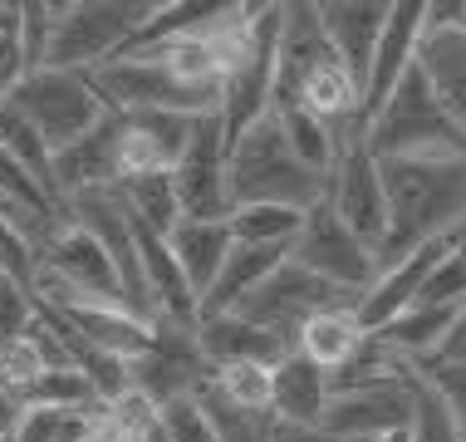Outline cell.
<instances>
[{"instance_id": "1", "label": "cell", "mask_w": 466, "mask_h": 442, "mask_svg": "<svg viewBox=\"0 0 466 442\" xmlns=\"http://www.w3.org/2000/svg\"><path fill=\"white\" fill-rule=\"evenodd\" d=\"M388 231L373 246V271L398 265L432 236L466 221V158H388L378 162Z\"/></svg>"}, {"instance_id": "2", "label": "cell", "mask_w": 466, "mask_h": 442, "mask_svg": "<svg viewBox=\"0 0 466 442\" xmlns=\"http://www.w3.org/2000/svg\"><path fill=\"white\" fill-rule=\"evenodd\" d=\"M324 182L314 168H305L289 153L275 113H266L260 123L236 138L226 148V201L236 207H295L309 211L314 201H324Z\"/></svg>"}, {"instance_id": "3", "label": "cell", "mask_w": 466, "mask_h": 442, "mask_svg": "<svg viewBox=\"0 0 466 442\" xmlns=\"http://www.w3.org/2000/svg\"><path fill=\"white\" fill-rule=\"evenodd\" d=\"M157 10V0H55L45 69L94 74L98 65L118 59V49L133 40Z\"/></svg>"}, {"instance_id": "4", "label": "cell", "mask_w": 466, "mask_h": 442, "mask_svg": "<svg viewBox=\"0 0 466 442\" xmlns=\"http://www.w3.org/2000/svg\"><path fill=\"white\" fill-rule=\"evenodd\" d=\"M363 148L373 162L388 158H466V133L437 108L418 65L398 79L388 104L363 123Z\"/></svg>"}, {"instance_id": "5", "label": "cell", "mask_w": 466, "mask_h": 442, "mask_svg": "<svg viewBox=\"0 0 466 442\" xmlns=\"http://www.w3.org/2000/svg\"><path fill=\"white\" fill-rule=\"evenodd\" d=\"M280 20H285V0L256 5V20H250L241 55H236L221 74L217 118L226 128V148H231L250 123L266 118L270 104H275V45H280Z\"/></svg>"}, {"instance_id": "6", "label": "cell", "mask_w": 466, "mask_h": 442, "mask_svg": "<svg viewBox=\"0 0 466 442\" xmlns=\"http://www.w3.org/2000/svg\"><path fill=\"white\" fill-rule=\"evenodd\" d=\"M10 108H20L25 118L35 123V133L45 138L49 158L59 148H69L74 138H84L104 118V104H98L89 74H69V69H35L5 94Z\"/></svg>"}, {"instance_id": "7", "label": "cell", "mask_w": 466, "mask_h": 442, "mask_svg": "<svg viewBox=\"0 0 466 442\" xmlns=\"http://www.w3.org/2000/svg\"><path fill=\"white\" fill-rule=\"evenodd\" d=\"M354 305H359L354 290H339L329 281H319V275H309L305 265L285 261L280 271L266 275L231 314H241L246 324H260V330L280 334L285 344H295V334L305 330V320H314L319 310H354Z\"/></svg>"}, {"instance_id": "8", "label": "cell", "mask_w": 466, "mask_h": 442, "mask_svg": "<svg viewBox=\"0 0 466 442\" xmlns=\"http://www.w3.org/2000/svg\"><path fill=\"white\" fill-rule=\"evenodd\" d=\"M207 359L197 349V324H177V320H153V339L147 349L128 364V388L153 408H167L177 398H192L207 378Z\"/></svg>"}, {"instance_id": "9", "label": "cell", "mask_w": 466, "mask_h": 442, "mask_svg": "<svg viewBox=\"0 0 466 442\" xmlns=\"http://www.w3.org/2000/svg\"><path fill=\"white\" fill-rule=\"evenodd\" d=\"M324 201L334 207V217L359 236L363 246H378L388 231V201H383V182H378V162L363 148V128L349 123L339 133V158L324 182Z\"/></svg>"}, {"instance_id": "10", "label": "cell", "mask_w": 466, "mask_h": 442, "mask_svg": "<svg viewBox=\"0 0 466 442\" xmlns=\"http://www.w3.org/2000/svg\"><path fill=\"white\" fill-rule=\"evenodd\" d=\"M289 261L305 265L309 275H319V281H329L339 290H354V295H363V290L373 285V275H378L373 271V251L334 217L329 201H314V207L305 211V226H299V236H295Z\"/></svg>"}, {"instance_id": "11", "label": "cell", "mask_w": 466, "mask_h": 442, "mask_svg": "<svg viewBox=\"0 0 466 442\" xmlns=\"http://www.w3.org/2000/svg\"><path fill=\"white\" fill-rule=\"evenodd\" d=\"M172 187L182 201V221H226V128L217 113H201L182 162L172 168Z\"/></svg>"}, {"instance_id": "12", "label": "cell", "mask_w": 466, "mask_h": 442, "mask_svg": "<svg viewBox=\"0 0 466 442\" xmlns=\"http://www.w3.org/2000/svg\"><path fill=\"white\" fill-rule=\"evenodd\" d=\"M319 427L339 442H378L388 433H408L412 427V394H408L402 364H398V378H388V384L354 388V394H334Z\"/></svg>"}, {"instance_id": "13", "label": "cell", "mask_w": 466, "mask_h": 442, "mask_svg": "<svg viewBox=\"0 0 466 442\" xmlns=\"http://www.w3.org/2000/svg\"><path fill=\"white\" fill-rule=\"evenodd\" d=\"M118 143H123V113H104L84 138L59 148L49 158V182H55V207L74 192H108L118 187Z\"/></svg>"}, {"instance_id": "14", "label": "cell", "mask_w": 466, "mask_h": 442, "mask_svg": "<svg viewBox=\"0 0 466 442\" xmlns=\"http://www.w3.org/2000/svg\"><path fill=\"white\" fill-rule=\"evenodd\" d=\"M422 25H427V5H422V0H393V5H388L383 40H378V49H373L369 79H363V98H359V113H354L359 128L388 104V94L398 88V79L412 69V55H418V40H422Z\"/></svg>"}, {"instance_id": "15", "label": "cell", "mask_w": 466, "mask_h": 442, "mask_svg": "<svg viewBox=\"0 0 466 442\" xmlns=\"http://www.w3.org/2000/svg\"><path fill=\"white\" fill-rule=\"evenodd\" d=\"M442 256H451V231L447 236H432V242H422L418 251H408L398 265H388V271H378L373 275V285L359 295V305H354V324L363 334H373V330H383L393 314H402L408 305H418V290L422 281L442 265Z\"/></svg>"}, {"instance_id": "16", "label": "cell", "mask_w": 466, "mask_h": 442, "mask_svg": "<svg viewBox=\"0 0 466 442\" xmlns=\"http://www.w3.org/2000/svg\"><path fill=\"white\" fill-rule=\"evenodd\" d=\"M319 25H324V40H329L334 59L359 84V98H363L373 49L388 25V0H319Z\"/></svg>"}, {"instance_id": "17", "label": "cell", "mask_w": 466, "mask_h": 442, "mask_svg": "<svg viewBox=\"0 0 466 442\" xmlns=\"http://www.w3.org/2000/svg\"><path fill=\"white\" fill-rule=\"evenodd\" d=\"M412 65L437 108L466 133V25H422Z\"/></svg>"}, {"instance_id": "18", "label": "cell", "mask_w": 466, "mask_h": 442, "mask_svg": "<svg viewBox=\"0 0 466 442\" xmlns=\"http://www.w3.org/2000/svg\"><path fill=\"white\" fill-rule=\"evenodd\" d=\"M197 349L207 369H231V364L275 369L295 344H285L280 334L260 330V324H246L241 314H207V320H197Z\"/></svg>"}, {"instance_id": "19", "label": "cell", "mask_w": 466, "mask_h": 442, "mask_svg": "<svg viewBox=\"0 0 466 442\" xmlns=\"http://www.w3.org/2000/svg\"><path fill=\"white\" fill-rule=\"evenodd\" d=\"M289 251H295V242H280V246H241L236 242L231 246V256L221 261V271H217V281H211V290L201 295V305H197V320H207V314H231L241 300L256 290L266 275H275L280 265L289 261Z\"/></svg>"}, {"instance_id": "20", "label": "cell", "mask_w": 466, "mask_h": 442, "mask_svg": "<svg viewBox=\"0 0 466 442\" xmlns=\"http://www.w3.org/2000/svg\"><path fill=\"white\" fill-rule=\"evenodd\" d=\"M324 408H329V378H324V369L314 359H305L299 349H289L270 369V413L280 423L319 427Z\"/></svg>"}, {"instance_id": "21", "label": "cell", "mask_w": 466, "mask_h": 442, "mask_svg": "<svg viewBox=\"0 0 466 442\" xmlns=\"http://www.w3.org/2000/svg\"><path fill=\"white\" fill-rule=\"evenodd\" d=\"M49 310L65 314V320L89 339L98 354L123 359V364H133L137 354L147 349V339H153V324L137 320V314H128V310H118V305H79V300H74V305H49Z\"/></svg>"}, {"instance_id": "22", "label": "cell", "mask_w": 466, "mask_h": 442, "mask_svg": "<svg viewBox=\"0 0 466 442\" xmlns=\"http://www.w3.org/2000/svg\"><path fill=\"white\" fill-rule=\"evenodd\" d=\"M231 246L236 242H231V226L226 221H182L177 231L167 236V251H172V261H177L182 281L192 285L197 305L211 290V281H217L221 261L231 256Z\"/></svg>"}, {"instance_id": "23", "label": "cell", "mask_w": 466, "mask_h": 442, "mask_svg": "<svg viewBox=\"0 0 466 442\" xmlns=\"http://www.w3.org/2000/svg\"><path fill=\"white\" fill-rule=\"evenodd\" d=\"M461 310L466 305H408L402 314H393L383 330H373V339L388 354H398V359H422V354H432L442 344V334L457 324Z\"/></svg>"}, {"instance_id": "24", "label": "cell", "mask_w": 466, "mask_h": 442, "mask_svg": "<svg viewBox=\"0 0 466 442\" xmlns=\"http://www.w3.org/2000/svg\"><path fill=\"white\" fill-rule=\"evenodd\" d=\"M118 201L128 207L133 221H143L147 231L172 236L182 226V201L172 187V172H143V177H123L118 182Z\"/></svg>"}, {"instance_id": "25", "label": "cell", "mask_w": 466, "mask_h": 442, "mask_svg": "<svg viewBox=\"0 0 466 442\" xmlns=\"http://www.w3.org/2000/svg\"><path fill=\"white\" fill-rule=\"evenodd\" d=\"M359 344H363V330L354 324V310H319L314 320H305V330L295 334V349L319 364L324 374L354 359Z\"/></svg>"}, {"instance_id": "26", "label": "cell", "mask_w": 466, "mask_h": 442, "mask_svg": "<svg viewBox=\"0 0 466 442\" xmlns=\"http://www.w3.org/2000/svg\"><path fill=\"white\" fill-rule=\"evenodd\" d=\"M197 408L207 413L211 433H217V442H270V427H275V413L270 408H241V403L221 398L217 388H211V374L201 378L197 388Z\"/></svg>"}, {"instance_id": "27", "label": "cell", "mask_w": 466, "mask_h": 442, "mask_svg": "<svg viewBox=\"0 0 466 442\" xmlns=\"http://www.w3.org/2000/svg\"><path fill=\"white\" fill-rule=\"evenodd\" d=\"M0 153H5L15 168L30 177L40 192L55 201V182H49V148H45V138L35 133V123L25 118L20 108H10L5 98H0Z\"/></svg>"}, {"instance_id": "28", "label": "cell", "mask_w": 466, "mask_h": 442, "mask_svg": "<svg viewBox=\"0 0 466 442\" xmlns=\"http://www.w3.org/2000/svg\"><path fill=\"white\" fill-rule=\"evenodd\" d=\"M275 123H280L289 153L305 162V168H314L319 177H329L334 158H339V133L329 128V123H319L309 108H299V104L295 108H275Z\"/></svg>"}, {"instance_id": "29", "label": "cell", "mask_w": 466, "mask_h": 442, "mask_svg": "<svg viewBox=\"0 0 466 442\" xmlns=\"http://www.w3.org/2000/svg\"><path fill=\"white\" fill-rule=\"evenodd\" d=\"M197 118H201V113H197ZM197 118H192V113H172V108H137V113H123V123H128V128L162 158V168H167V172L182 162L187 143H192Z\"/></svg>"}, {"instance_id": "30", "label": "cell", "mask_w": 466, "mask_h": 442, "mask_svg": "<svg viewBox=\"0 0 466 442\" xmlns=\"http://www.w3.org/2000/svg\"><path fill=\"white\" fill-rule=\"evenodd\" d=\"M15 403H20V408H84V413L108 408V403L94 394V384H89V378H84L79 369L40 374L35 384H25V388H20Z\"/></svg>"}, {"instance_id": "31", "label": "cell", "mask_w": 466, "mask_h": 442, "mask_svg": "<svg viewBox=\"0 0 466 442\" xmlns=\"http://www.w3.org/2000/svg\"><path fill=\"white\" fill-rule=\"evenodd\" d=\"M226 226H231V242L241 246H289L299 236V226H305V211L295 207H236L231 217H226Z\"/></svg>"}, {"instance_id": "32", "label": "cell", "mask_w": 466, "mask_h": 442, "mask_svg": "<svg viewBox=\"0 0 466 442\" xmlns=\"http://www.w3.org/2000/svg\"><path fill=\"white\" fill-rule=\"evenodd\" d=\"M402 364H408V369L442 398L447 418L457 423V433L466 437V364H442V359H432V354H422V359H402Z\"/></svg>"}, {"instance_id": "33", "label": "cell", "mask_w": 466, "mask_h": 442, "mask_svg": "<svg viewBox=\"0 0 466 442\" xmlns=\"http://www.w3.org/2000/svg\"><path fill=\"white\" fill-rule=\"evenodd\" d=\"M211 388H217L221 398L241 403V408H270V369H260V364L211 369Z\"/></svg>"}, {"instance_id": "34", "label": "cell", "mask_w": 466, "mask_h": 442, "mask_svg": "<svg viewBox=\"0 0 466 442\" xmlns=\"http://www.w3.org/2000/svg\"><path fill=\"white\" fill-rule=\"evenodd\" d=\"M49 25H55V0H20V49H25V74L45 69Z\"/></svg>"}, {"instance_id": "35", "label": "cell", "mask_w": 466, "mask_h": 442, "mask_svg": "<svg viewBox=\"0 0 466 442\" xmlns=\"http://www.w3.org/2000/svg\"><path fill=\"white\" fill-rule=\"evenodd\" d=\"M157 433L167 442H217L207 413L197 408V398H177L167 408H157Z\"/></svg>"}, {"instance_id": "36", "label": "cell", "mask_w": 466, "mask_h": 442, "mask_svg": "<svg viewBox=\"0 0 466 442\" xmlns=\"http://www.w3.org/2000/svg\"><path fill=\"white\" fill-rule=\"evenodd\" d=\"M25 79V49H20V5L0 0V98Z\"/></svg>"}, {"instance_id": "37", "label": "cell", "mask_w": 466, "mask_h": 442, "mask_svg": "<svg viewBox=\"0 0 466 442\" xmlns=\"http://www.w3.org/2000/svg\"><path fill=\"white\" fill-rule=\"evenodd\" d=\"M418 305H466V261L451 251L418 290Z\"/></svg>"}, {"instance_id": "38", "label": "cell", "mask_w": 466, "mask_h": 442, "mask_svg": "<svg viewBox=\"0 0 466 442\" xmlns=\"http://www.w3.org/2000/svg\"><path fill=\"white\" fill-rule=\"evenodd\" d=\"M0 275H10L25 290H35V242L20 226H10L5 217H0Z\"/></svg>"}, {"instance_id": "39", "label": "cell", "mask_w": 466, "mask_h": 442, "mask_svg": "<svg viewBox=\"0 0 466 442\" xmlns=\"http://www.w3.org/2000/svg\"><path fill=\"white\" fill-rule=\"evenodd\" d=\"M30 320H35V290H25L20 281L0 275V344L20 339L30 330Z\"/></svg>"}, {"instance_id": "40", "label": "cell", "mask_w": 466, "mask_h": 442, "mask_svg": "<svg viewBox=\"0 0 466 442\" xmlns=\"http://www.w3.org/2000/svg\"><path fill=\"white\" fill-rule=\"evenodd\" d=\"M55 413L59 408H25L10 442H55Z\"/></svg>"}, {"instance_id": "41", "label": "cell", "mask_w": 466, "mask_h": 442, "mask_svg": "<svg viewBox=\"0 0 466 442\" xmlns=\"http://www.w3.org/2000/svg\"><path fill=\"white\" fill-rule=\"evenodd\" d=\"M432 359H442V364H466V310L457 314V324L442 334V344L432 349Z\"/></svg>"}, {"instance_id": "42", "label": "cell", "mask_w": 466, "mask_h": 442, "mask_svg": "<svg viewBox=\"0 0 466 442\" xmlns=\"http://www.w3.org/2000/svg\"><path fill=\"white\" fill-rule=\"evenodd\" d=\"M270 442H339V437H329L324 427H309V423H280L275 418Z\"/></svg>"}, {"instance_id": "43", "label": "cell", "mask_w": 466, "mask_h": 442, "mask_svg": "<svg viewBox=\"0 0 466 442\" xmlns=\"http://www.w3.org/2000/svg\"><path fill=\"white\" fill-rule=\"evenodd\" d=\"M143 442H167V437H162V433H157V423H153V427L143 433Z\"/></svg>"}, {"instance_id": "44", "label": "cell", "mask_w": 466, "mask_h": 442, "mask_svg": "<svg viewBox=\"0 0 466 442\" xmlns=\"http://www.w3.org/2000/svg\"><path fill=\"white\" fill-rule=\"evenodd\" d=\"M378 442H408V433H388V437H378Z\"/></svg>"}, {"instance_id": "45", "label": "cell", "mask_w": 466, "mask_h": 442, "mask_svg": "<svg viewBox=\"0 0 466 442\" xmlns=\"http://www.w3.org/2000/svg\"><path fill=\"white\" fill-rule=\"evenodd\" d=\"M457 442H466V437H461V433H457Z\"/></svg>"}]
</instances>
